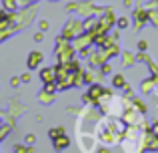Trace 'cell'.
<instances>
[{"instance_id": "1", "label": "cell", "mask_w": 158, "mask_h": 153, "mask_svg": "<svg viewBox=\"0 0 158 153\" xmlns=\"http://www.w3.org/2000/svg\"><path fill=\"white\" fill-rule=\"evenodd\" d=\"M40 61H42V55H40V52H32L30 61H28V67H38Z\"/></svg>"}, {"instance_id": "2", "label": "cell", "mask_w": 158, "mask_h": 153, "mask_svg": "<svg viewBox=\"0 0 158 153\" xmlns=\"http://www.w3.org/2000/svg\"><path fill=\"white\" fill-rule=\"evenodd\" d=\"M42 79H44V81H48V79H50V81H52V71H50V69L42 71Z\"/></svg>"}]
</instances>
